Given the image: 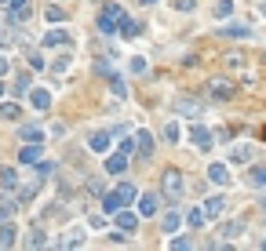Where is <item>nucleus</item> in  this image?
I'll use <instances>...</instances> for the list:
<instances>
[{"mask_svg": "<svg viewBox=\"0 0 266 251\" xmlns=\"http://www.w3.org/2000/svg\"><path fill=\"white\" fill-rule=\"evenodd\" d=\"M189 139H194L197 149H212V135L201 128V124H194V128H189Z\"/></svg>", "mask_w": 266, "mask_h": 251, "instance_id": "nucleus-8", "label": "nucleus"}, {"mask_svg": "<svg viewBox=\"0 0 266 251\" xmlns=\"http://www.w3.org/2000/svg\"><path fill=\"white\" fill-rule=\"evenodd\" d=\"M230 160H234V164H248V160H252V149H248V146H237V149L230 153Z\"/></svg>", "mask_w": 266, "mask_h": 251, "instance_id": "nucleus-25", "label": "nucleus"}, {"mask_svg": "<svg viewBox=\"0 0 266 251\" xmlns=\"http://www.w3.org/2000/svg\"><path fill=\"white\" fill-rule=\"evenodd\" d=\"M18 160H22V164H36V160H41V146H36V142L22 146V149H18Z\"/></svg>", "mask_w": 266, "mask_h": 251, "instance_id": "nucleus-13", "label": "nucleus"}, {"mask_svg": "<svg viewBox=\"0 0 266 251\" xmlns=\"http://www.w3.org/2000/svg\"><path fill=\"white\" fill-rule=\"evenodd\" d=\"M4 91H8V88H4V84H0V95H4Z\"/></svg>", "mask_w": 266, "mask_h": 251, "instance_id": "nucleus-44", "label": "nucleus"}, {"mask_svg": "<svg viewBox=\"0 0 266 251\" xmlns=\"http://www.w3.org/2000/svg\"><path fill=\"white\" fill-rule=\"evenodd\" d=\"M179 222H182V215H179V211H168V215L161 219V229H164V233H175Z\"/></svg>", "mask_w": 266, "mask_h": 251, "instance_id": "nucleus-18", "label": "nucleus"}, {"mask_svg": "<svg viewBox=\"0 0 266 251\" xmlns=\"http://www.w3.org/2000/svg\"><path fill=\"white\" fill-rule=\"evenodd\" d=\"M157 207H161L157 193H142V197H139V215H142V219H149V215H157Z\"/></svg>", "mask_w": 266, "mask_h": 251, "instance_id": "nucleus-5", "label": "nucleus"}, {"mask_svg": "<svg viewBox=\"0 0 266 251\" xmlns=\"http://www.w3.org/2000/svg\"><path fill=\"white\" fill-rule=\"evenodd\" d=\"M186 222H189V226H201V222H204V207H189V211H186Z\"/></svg>", "mask_w": 266, "mask_h": 251, "instance_id": "nucleus-27", "label": "nucleus"}, {"mask_svg": "<svg viewBox=\"0 0 266 251\" xmlns=\"http://www.w3.org/2000/svg\"><path fill=\"white\" fill-rule=\"evenodd\" d=\"M226 66H230V69H241V66H244V59H241L237 51H230V55H226Z\"/></svg>", "mask_w": 266, "mask_h": 251, "instance_id": "nucleus-30", "label": "nucleus"}, {"mask_svg": "<svg viewBox=\"0 0 266 251\" xmlns=\"http://www.w3.org/2000/svg\"><path fill=\"white\" fill-rule=\"evenodd\" d=\"M172 247H175V251H182V247H189V237H175V240H172Z\"/></svg>", "mask_w": 266, "mask_h": 251, "instance_id": "nucleus-38", "label": "nucleus"}, {"mask_svg": "<svg viewBox=\"0 0 266 251\" xmlns=\"http://www.w3.org/2000/svg\"><path fill=\"white\" fill-rule=\"evenodd\" d=\"M95 153H106V146H109V131H95L91 135V142H88Z\"/></svg>", "mask_w": 266, "mask_h": 251, "instance_id": "nucleus-17", "label": "nucleus"}, {"mask_svg": "<svg viewBox=\"0 0 266 251\" xmlns=\"http://www.w3.org/2000/svg\"><path fill=\"white\" fill-rule=\"evenodd\" d=\"M29 102H33L36 109H48V106H51V95H48V91H41V88H36V91L29 95Z\"/></svg>", "mask_w": 266, "mask_h": 251, "instance_id": "nucleus-21", "label": "nucleus"}, {"mask_svg": "<svg viewBox=\"0 0 266 251\" xmlns=\"http://www.w3.org/2000/svg\"><path fill=\"white\" fill-rule=\"evenodd\" d=\"M29 247H44V233H41V229H36V233L29 237Z\"/></svg>", "mask_w": 266, "mask_h": 251, "instance_id": "nucleus-36", "label": "nucleus"}, {"mask_svg": "<svg viewBox=\"0 0 266 251\" xmlns=\"http://www.w3.org/2000/svg\"><path fill=\"white\" fill-rule=\"evenodd\" d=\"M175 8H179V11H194L197 4H194V0H175Z\"/></svg>", "mask_w": 266, "mask_h": 251, "instance_id": "nucleus-37", "label": "nucleus"}, {"mask_svg": "<svg viewBox=\"0 0 266 251\" xmlns=\"http://www.w3.org/2000/svg\"><path fill=\"white\" fill-rule=\"evenodd\" d=\"M117 26H121V36H128V40H131V36H139V26H135V22H131L128 15H124V11H121V18H117Z\"/></svg>", "mask_w": 266, "mask_h": 251, "instance_id": "nucleus-16", "label": "nucleus"}, {"mask_svg": "<svg viewBox=\"0 0 266 251\" xmlns=\"http://www.w3.org/2000/svg\"><path fill=\"white\" fill-rule=\"evenodd\" d=\"M131 73H146V59H142V55L131 59Z\"/></svg>", "mask_w": 266, "mask_h": 251, "instance_id": "nucleus-34", "label": "nucleus"}, {"mask_svg": "<svg viewBox=\"0 0 266 251\" xmlns=\"http://www.w3.org/2000/svg\"><path fill=\"white\" fill-rule=\"evenodd\" d=\"M208 95L219 99V102H226V99H234V84L226 80V76H212L208 80Z\"/></svg>", "mask_w": 266, "mask_h": 251, "instance_id": "nucleus-3", "label": "nucleus"}, {"mask_svg": "<svg viewBox=\"0 0 266 251\" xmlns=\"http://www.w3.org/2000/svg\"><path fill=\"white\" fill-rule=\"evenodd\" d=\"M15 88H18V95H26V91H29V73H22V76L15 80Z\"/></svg>", "mask_w": 266, "mask_h": 251, "instance_id": "nucleus-33", "label": "nucleus"}, {"mask_svg": "<svg viewBox=\"0 0 266 251\" xmlns=\"http://www.w3.org/2000/svg\"><path fill=\"white\" fill-rule=\"evenodd\" d=\"M4 4H11V0H4Z\"/></svg>", "mask_w": 266, "mask_h": 251, "instance_id": "nucleus-46", "label": "nucleus"}, {"mask_svg": "<svg viewBox=\"0 0 266 251\" xmlns=\"http://www.w3.org/2000/svg\"><path fill=\"white\" fill-rule=\"evenodd\" d=\"M135 149H139L142 157H149V153H154V135H149V131H139V135H135Z\"/></svg>", "mask_w": 266, "mask_h": 251, "instance_id": "nucleus-12", "label": "nucleus"}, {"mask_svg": "<svg viewBox=\"0 0 266 251\" xmlns=\"http://www.w3.org/2000/svg\"><path fill=\"white\" fill-rule=\"evenodd\" d=\"M29 66H33V69H44V59H41V55L33 51V55H29Z\"/></svg>", "mask_w": 266, "mask_h": 251, "instance_id": "nucleus-39", "label": "nucleus"}, {"mask_svg": "<svg viewBox=\"0 0 266 251\" xmlns=\"http://www.w3.org/2000/svg\"><path fill=\"white\" fill-rule=\"evenodd\" d=\"M22 139H26V142H41V139H44V131L29 124V128H22Z\"/></svg>", "mask_w": 266, "mask_h": 251, "instance_id": "nucleus-28", "label": "nucleus"}, {"mask_svg": "<svg viewBox=\"0 0 266 251\" xmlns=\"http://www.w3.org/2000/svg\"><path fill=\"white\" fill-rule=\"evenodd\" d=\"M117 18H121V8L117 4H106V11L99 15V33H113V29H117Z\"/></svg>", "mask_w": 266, "mask_h": 251, "instance_id": "nucleus-4", "label": "nucleus"}, {"mask_svg": "<svg viewBox=\"0 0 266 251\" xmlns=\"http://www.w3.org/2000/svg\"><path fill=\"white\" fill-rule=\"evenodd\" d=\"M124 167H128V153H113V157L106 160V171H109V175H121Z\"/></svg>", "mask_w": 266, "mask_h": 251, "instance_id": "nucleus-10", "label": "nucleus"}, {"mask_svg": "<svg viewBox=\"0 0 266 251\" xmlns=\"http://www.w3.org/2000/svg\"><path fill=\"white\" fill-rule=\"evenodd\" d=\"M262 207H266V197H262Z\"/></svg>", "mask_w": 266, "mask_h": 251, "instance_id": "nucleus-45", "label": "nucleus"}, {"mask_svg": "<svg viewBox=\"0 0 266 251\" xmlns=\"http://www.w3.org/2000/svg\"><path fill=\"white\" fill-rule=\"evenodd\" d=\"M234 11V0H215V18H230Z\"/></svg>", "mask_w": 266, "mask_h": 251, "instance_id": "nucleus-23", "label": "nucleus"}, {"mask_svg": "<svg viewBox=\"0 0 266 251\" xmlns=\"http://www.w3.org/2000/svg\"><path fill=\"white\" fill-rule=\"evenodd\" d=\"M48 18H51V22H62L66 11H62V8H48Z\"/></svg>", "mask_w": 266, "mask_h": 251, "instance_id": "nucleus-35", "label": "nucleus"}, {"mask_svg": "<svg viewBox=\"0 0 266 251\" xmlns=\"http://www.w3.org/2000/svg\"><path fill=\"white\" fill-rule=\"evenodd\" d=\"M201 207H204V219H219V215L226 211V200H222V197H212V200H204Z\"/></svg>", "mask_w": 266, "mask_h": 251, "instance_id": "nucleus-7", "label": "nucleus"}, {"mask_svg": "<svg viewBox=\"0 0 266 251\" xmlns=\"http://www.w3.org/2000/svg\"><path fill=\"white\" fill-rule=\"evenodd\" d=\"M208 182H215V186H226V182H230L226 164H212V167H208Z\"/></svg>", "mask_w": 266, "mask_h": 251, "instance_id": "nucleus-9", "label": "nucleus"}, {"mask_svg": "<svg viewBox=\"0 0 266 251\" xmlns=\"http://www.w3.org/2000/svg\"><path fill=\"white\" fill-rule=\"evenodd\" d=\"M226 36H234V40H248V36H252V29H248L244 22H234L230 29H226Z\"/></svg>", "mask_w": 266, "mask_h": 251, "instance_id": "nucleus-19", "label": "nucleus"}, {"mask_svg": "<svg viewBox=\"0 0 266 251\" xmlns=\"http://www.w3.org/2000/svg\"><path fill=\"white\" fill-rule=\"evenodd\" d=\"M0 186L4 189H18V171L15 167H4V171H0Z\"/></svg>", "mask_w": 266, "mask_h": 251, "instance_id": "nucleus-15", "label": "nucleus"}, {"mask_svg": "<svg viewBox=\"0 0 266 251\" xmlns=\"http://www.w3.org/2000/svg\"><path fill=\"white\" fill-rule=\"evenodd\" d=\"M135 197H139V193H135V186H131V182H124V186H117L113 193H106V197H102V211H106V215H117L121 207H124V204H131Z\"/></svg>", "mask_w": 266, "mask_h": 251, "instance_id": "nucleus-1", "label": "nucleus"}, {"mask_svg": "<svg viewBox=\"0 0 266 251\" xmlns=\"http://www.w3.org/2000/svg\"><path fill=\"white\" fill-rule=\"evenodd\" d=\"M66 40H69V33H66V29H51V33L44 36V44H48V48H55V44H66Z\"/></svg>", "mask_w": 266, "mask_h": 251, "instance_id": "nucleus-20", "label": "nucleus"}, {"mask_svg": "<svg viewBox=\"0 0 266 251\" xmlns=\"http://www.w3.org/2000/svg\"><path fill=\"white\" fill-rule=\"evenodd\" d=\"M0 117H4V120H18V117H22V109H18L15 102H4V106H0Z\"/></svg>", "mask_w": 266, "mask_h": 251, "instance_id": "nucleus-24", "label": "nucleus"}, {"mask_svg": "<svg viewBox=\"0 0 266 251\" xmlns=\"http://www.w3.org/2000/svg\"><path fill=\"white\" fill-rule=\"evenodd\" d=\"M175 113H189V117H197V113H201V102H194V99H175Z\"/></svg>", "mask_w": 266, "mask_h": 251, "instance_id": "nucleus-14", "label": "nucleus"}, {"mask_svg": "<svg viewBox=\"0 0 266 251\" xmlns=\"http://www.w3.org/2000/svg\"><path fill=\"white\" fill-rule=\"evenodd\" d=\"M248 182H252V186H266V167H252Z\"/></svg>", "mask_w": 266, "mask_h": 251, "instance_id": "nucleus-29", "label": "nucleus"}, {"mask_svg": "<svg viewBox=\"0 0 266 251\" xmlns=\"http://www.w3.org/2000/svg\"><path fill=\"white\" fill-rule=\"evenodd\" d=\"M161 189L168 193V197H182V189H186V182H182V175L175 171V167H168V171H164V179H161Z\"/></svg>", "mask_w": 266, "mask_h": 251, "instance_id": "nucleus-2", "label": "nucleus"}, {"mask_svg": "<svg viewBox=\"0 0 266 251\" xmlns=\"http://www.w3.org/2000/svg\"><path fill=\"white\" fill-rule=\"evenodd\" d=\"M131 149H135V139H124V142H121V153H128V157H131Z\"/></svg>", "mask_w": 266, "mask_h": 251, "instance_id": "nucleus-40", "label": "nucleus"}, {"mask_svg": "<svg viewBox=\"0 0 266 251\" xmlns=\"http://www.w3.org/2000/svg\"><path fill=\"white\" fill-rule=\"evenodd\" d=\"M29 18V0H11V26H22Z\"/></svg>", "mask_w": 266, "mask_h": 251, "instance_id": "nucleus-6", "label": "nucleus"}, {"mask_svg": "<svg viewBox=\"0 0 266 251\" xmlns=\"http://www.w3.org/2000/svg\"><path fill=\"white\" fill-rule=\"evenodd\" d=\"M69 62H73V59H69V55H62V59H55V66H51V69H55V73H66V69H69Z\"/></svg>", "mask_w": 266, "mask_h": 251, "instance_id": "nucleus-32", "label": "nucleus"}, {"mask_svg": "<svg viewBox=\"0 0 266 251\" xmlns=\"http://www.w3.org/2000/svg\"><path fill=\"white\" fill-rule=\"evenodd\" d=\"M11 211H15V207H11V204H0V219H8Z\"/></svg>", "mask_w": 266, "mask_h": 251, "instance_id": "nucleus-41", "label": "nucleus"}, {"mask_svg": "<svg viewBox=\"0 0 266 251\" xmlns=\"http://www.w3.org/2000/svg\"><path fill=\"white\" fill-rule=\"evenodd\" d=\"M259 11H262V15H266V0H259Z\"/></svg>", "mask_w": 266, "mask_h": 251, "instance_id": "nucleus-43", "label": "nucleus"}, {"mask_svg": "<svg viewBox=\"0 0 266 251\" xmlns=\"http://www.w3.org/2000/svg\"><path fill=\"white\" fill-rule=\"evenodd\" d=\"M117 226H121L124 233H135V226H139V215H131V211H124V207H121V211H117Z\"/></svg>", "mask_w": 266, "mask_h": 251, "instance_id": "nucleus-11", "label": "nucleus"}, {"mask_svg": "<svg viewBox=\"0 0 266 251\" xmlns=\"http://www.w3.org/2000/svg\"><path fill=\"white\" fill-rule=\"evenodd\" d=\"M15 237H18V233H15V226H0V247H11V244H15Z\"/></svg>", "mask_w": 266, "mask_h": 251, "instance_id": "nucleus-22", "label": "nucleus"}, {"mask_svg": "<svg viewBox=\"0 0 266 251\" xmlns=\"http://www.w3.org/2000/svg\"><path fill=\"white\" fill-rule=\"evenodd\" d=\"M109 88H113V95H117V99H124V95H128L124 80H121V76H113V73H109Z\"/></svg>", "mask_w": 266, "mask_h": 251, "instance_id": "nucleus-26", "label": "nucleus"}, {"mask_svg": "<svg viewBox=\"0 0 266 251\" xmlns=\"http://www.w3.org/2000/svg\"><path fill=\"white\" fill-rule=\"evenodd\" d=\"M8 69H11V62H8V59H4V55H0V76H4V73H8Z\"/></svg>", "mask_w": 266, "mask_h": 251, "instance_id": "nucleus-42", "label": "nucleus"}, {"mask_svg": "<svg viewBox=\"0 0 266 251\" xmlns=\"http://www.w3.org/2000/svg\"><path fill=\"white\" fill-rule=\"evenodd\" d=\"M164 139H168V142H179V124H175V120L164 128Z\"/></svg>", "mask_w": 266, "mask_h": 251, "instance_id": "nucleus-31", "label": "nucleus"}]
</instances>
